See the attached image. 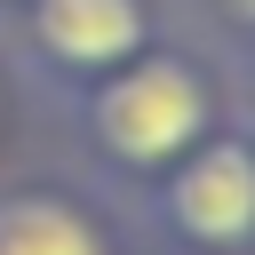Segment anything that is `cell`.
<instances>
[{
    "label": "cell",
    "mask_w": 255,
    "mask_h": 255,
    "mask_svg": "<svg viewBox=\"0 0 255 255\" xmlns=\"http://www.w3.org/2000/svg\"><path fill=\"white\" fill-rule=\"evenodd\" d=\"M32 32L56 64L72 72H104V64H128L143 48V8L135 0H40L32 8Z\"/></svg>",
    "instance_id": "3957f363"
},
{
    "label": "cell",
    "mask_w": 255,
    "mask_h": 255,
    "mask_svg": "<svg viewBox=\"0 0 255 255\" xmlns=\"http://www.w3.org/2000/svg\"><path fill=\"white\" fill-rule=\"evenodd\" d=\"M231 8H239V16H247V24H255V0H231Z\"/></svg>",
    "instance_id": "5b68a950"
},
{
    "label": "cell",
    "mask_w": 255,
    "mask_h": 255,
    "mask_svg": "<svg viewBox=\"0 0 255 255\" xmlns=\"http://www.w3.org/2000/svg\"><path fill=\"white\" fill-rule=\"evenodd\" d=\"M175 223L207 247H231L255 231V159L239 143H215L199 151L183 175H175Z\"/></svg>",
    "instance_id": "7a4b0ae2"
},
{
    "label": "cell",
    "mask_w": 255,
    "mask_h": 255,
    "mask_svg": "<svg viewBox=\"0 0 255 255\" xmlns=\"http://www.w3.org/2000/svg\"><path fill=\"white\" fill-rule=\"evenodd\" d=\"M199 120H207V88H199L175 56H143V64H128L120 80H104V96H96V135H104L128 167L175 159V151L199 135Z\"/></svg>",
    "instance_id": "6da1fadb"
},
{
    "label": "cell",
    "mask_w": 255,
    "mask_h": 255,
    "mask_svg": "<svg viewBox=\"0 0 255 255\" xmlns=\"http://www.w3.org/2000/svg\"><path fill=\"white\" fill-rule=\"evenodd\" d=\"M0 255H104V231L64 199L24 191V199H0Z\"/></svg>",
    "instance_id": "277c9868"
}]
</instances>
